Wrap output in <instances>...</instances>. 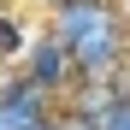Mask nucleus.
I'll use <instances>...</instances> for the list:
<instances>
[{
  "mask_svg": "<svg viewBox=\"0 0 130 130\" xmlns=\"http://www.w3.org/2000/svg\"><path fill=\"white\" fill-rule=\"evenodd\" d=\"M18 71H24L30 83H41L53 101L77 83V59H71V47L53 36V30H36L30 36V47H24V59H18Z\"/></svg>",
  "mask_w": 130,
  "mask_h": 130,
  "instance_id": "1",
  "label": "nucleus"
},
{
  "mask_svg": "<svg viewBox=\"0 0 130 130\" xmlns=\"http://www.w3.org/2000/svg\"><path fill=\"white\" fill-rule=\"evenodd\" d=\"M24 47H30V24H24L12 6H0V71L24 59Z\"/></svg>",
  "mask_w": 130,
  "mask_h": 130,
  "instance_id": "2",
  "label": "nucleus"
},
{
  "mask_svg": "<svg viewBox=\"0 0 130 130\" xmlns=\"http://www.w3.org/2000/svg\"><path fill=\"white\" fill-rule=\"evenodd\" d=\"M101 130H130V71H124V83H118V95H112V106H106V118H101Z\"/></svg>",
  "mask_w": 130,
  "mask_h": 130,
  "instance_id": "3",
  "label": "nucleus"
},
{
  "mask_svg": "<svg viewBox=\"0 0 130 130\" xmlns=\"http://www.w3.org/2000/svg\"><path fill=\"white\" fill-rule=\"evenodd\" d=\"M30 130H77L71 118H59V112H47V118H41V124H30Z\"/></svg>",
  "mask_w": 130,
  "mask_h": 130,
  "instance_id": "4",
  "label": "nucleus"
},
{
  "mask_svg": "<svg viewBox=\"0 0 130 130\" xmlns=\"http://www.w3.org/2000/svg\"><path fill=\"white\" fill-rule=\"evenodd\" d=\"M118 18H124V24H130V0H118Z\"/></svg>",
  "mask_w": 130,
  "mask_h": 130,
  "instance_id": "5",
  "label": "nucleus"
},
{
  "mask_svg": "<svg viewBox=\"0 0 130 130\" xmlns=\"http://www.w3.org/2000/svg\"><path fill=\"white\" fill-rule=\"evenodd\" d=\"M36 6H47V12H53V6H65V0H36Z\"/></svg>",
  "mask_w": 130,
  "mask_h": 130,
  "instance_id": "6",
  "label": "nucleus"
},
{
  "mask_svg": "<svg viewBox=\"0 0 130 130\" xmlns=\"http://www.w3.org/2000/svg\"><path fill=\"white\" fill-rule=\"evenodd\" d=\"M124 71H130V65H124Z\"/></svg>",
  "mask_w": 130,
  "mask_h": 130,
  "instance_id": "7",
  "label": "nucleus"
}]
</instances>
